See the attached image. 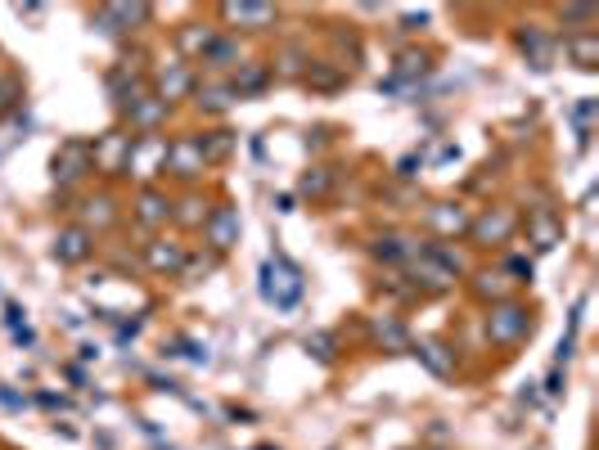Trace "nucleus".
Segmentation results:
<instances>
[{
  "mask_svg": "<svg viewBox=\"0 0 599 450\" xmlns=\"http://www.w3.org/2000/svg\"><path fill=\"white\" fill-rule=\"evenodd\" d=\"M532 333V315L523 311V306H514V302H500L496 311L487 315V338L491 342H500V347H514L518 338H527Z\"/></svg>",
  "mask_w": 599,
  "mask_h": 450,
  "instance_id": "1",
  "label": "nucleus"
},
{
  "mask_svg": "<svg viewBox=\"0 0 599 450\" xmlns=\"http://www.w3.org/2000/svg\"><path fill=\"white\" fill-rule=\"evenodd\" d=\"M203 234H208V243L217 252L235 248V243H239V212H235V207H217V212L203 221Z\"/></svg>",
  "mask_w": 599,
  "mask_h": 450,
  "instance_id": "2",
  "label": "nucleus"
},
{
  "mask_svg": "<svg viewBox=\"0 0 599 450\" xmlns=\"http://www.w3.org/2000/svg\"><path fill=\"white\" fill-rule=\"evenodd\" d=\"M163 171H176V176H199L203 171V149H199V140H176V144H167V158H163Z\"/></svg>",
  "mask_w": 599,
  "mask_h": 450,
  "instance_id": "3",
  "label": "nucleus"
},
{
  "mask_svg": "<svg viewBox=\"0 0 599 450\" xmlns=\"http://www.w3.org/2000/svg\"><path fill=\"white\" fill-rule=\"evenodd\" d=\"M145 261H149V270H158V275H167V270H185V248L181 243H163V239H154V243H145Z\"/></svg>",
  "mask_w": 599,
  "mask_h": 450,
  "instance_id": "4",
  "label": "nucleus"
},
{
  "mask_svg": "<svg viewBox=\"0 0 599 450\" xmlns=\"http://www.w3.org/2000/svg\"><path fill=\"white\" fill-rule=\"evenodd\" d=\"M55 257L59 261H86V257H91V230L68 225V230L55 239Z\"/></svg>",
  "mask_w": 599,
  "mask_h": 450,
  "instance_id": "5",
  "label": "nucleus"
},
{
  "mask_svg": "<svg viewBox=\"0 0 599 450\" xmlns=\"http://www.w3.org/2000/svg\"><path fill=\"white\" fill-rule=\"evenodd\" d=\"M82 171H91V149L86 144H64V153H55V176L77 180Z\"/></svg>",
  "mask_w": 599,
  "mask_h": 450,
  "instance_id": "6",
  "label": "nucleus"
},
{
  "mask_svg": "<svg viewBox=\"0 0 599 450\" xmlns=\"http://www.w3.org/2000/svg\"><path fill=\"white\" fill-rule=\"evenodd\" d=\"M221 14H226L230 23H248V27L275 23V5H221Z\"/></svg>",
  "mask_w": 599,
  "mask_h": 450,
  "instance_id": "7",
  "label": "nucleus"
},
{
  "mask_svg": "<svg viewBox=\"0 0 599 450\" xmlns=\"http://www.w3.org/2000/svg\"><path fill=\"white\" fill-rule=\"evenodd\" d=\"M167 216H172V203H167L158 189H145V194H140V221H145V225H163Z\"/></svg>",
  "mask_w": 599,
  "mask_h": 450,
  "instance_id": "8",
  "label": "nucleus"
},
{
  "mask_svg": "<svg viewBox=\"0 0 599 450\" xmlns=\"http://www.w3.org/2000/svg\"><path fill=\"white\" fill-rule=\"evenodd\" d=\"M415 356L424 360V365L433 369L437 378H446V374H451V369H455V360L446 356V347H442V342H419V347H415Z\"/></svg>",
  "mask_w": 599,
  "mask_h": 450,
  "instance_id": "9",
  "label": "nucleus"
},
{
  "mask_svg": "<svg viewBox=\"0 0 599 450\" xmlns=\"http://www.w3.org/2000/svg\"><path fill=\"white\" fill-rule=\"evenodd\" d=\"M374 257H383V261H410V257H419V248L410 239H379Z\"/></svg>",
  "mask_w": 599,
  "mask_h": 450,
  "instance_id": "10",
  "label": "nucleus"
},
{
  "mask_svg": "<svg viewBox=\"0 0 599 450\" xmlns=\"http://www.w3.org/2000/svg\"><path fill=\"white\" fill-rule=\"evenodd\" d=\"M563 50L577 59V68H595V54H599V36H577V41H568Z\"/></svg>",
  "mask_w": 599,
  "mask_h": 450,
  "instance_id": "11",
  "label": "nucleus"
},
{
  "mask_svg": "<svg viewBox=\"0 0 599 450\" xmlns=\"http://www.w3.org/2000/svg\"><path fill=\"white\" fill-rule=\"evenodd\" d=\"M131 117H136L140 126H154L158 117H167V104L163 99H131Z\"/></svg>",
  "mask_w": 599,
  "mask_h": 450,
  "instance_id": "12",
  "label": "nucleus"
},
{
  "mask_svg": "<svg viewBox=\"0 0 599 450\" xmlns=\"http://www.w3.org/2000/svg\"><path fill=\"white\" fill-rule=\"evenodd\" d=\"M199 104H203V108H212V113H221V108L235 104V90L221 86V81H217V86H203V90H199Z\"/></svg>",
  "mask_w": 599,
  "mask_h": 450,
  "instance_id": "13",
  "label": "nucleus"
},
{
  "mask_svg": "<svg viewBox=\"0 0 599 450\" xmlns=\"http://www.w3.org/2000/svg\"><path fill=\"white\" fill-rule=\"evenodd\" d=\"M190 86H194V81H190V72H185V68H172V72H167V77H163V104H172V99H181Z\"/></svg>",
  "mask_w": 599,
  "mask_h": 450,
  "instance_id": "14",
  "label": "nucleus"
},
{
  "mask_svg": "<svg viewBox=\"0 0 599 450\" xmlns=\"http://www.w3.org/2000/svg\"><path fill=\"white\" fill-rule=\"evenodd\" d=\"M230 144H235V140H230V131H217V135H212V140H199L203 162H208V158H226V153H230Z\"/></svg>",
  "mask_w": 599,
  "mask_h": 450,
  "instance_id": "15",
  "label": "nucleus"
},
{
  "mask_svg": "<svg viewBox=\"0 0 599 450\" xmlns=\"http://www.w3.org/2000/svg\"><path fill=\"white\" fill-rule=\"evenodd\" d=\"M433 221L442 225V230H464V225H469V221H464V212H460V207H455V212H451V203L433 207Z\"/></svg>",
  "mask_w": 599,
  "mask_h": 450,
  "instance_id": "16",
  "label": "nucleus"
},
{
  "mask_svg": "<svg viewBox=\"0 0 599 450\" xmlns=\"http://www.w3.org/2000/svg\"><path fill=\"white\" fill-rule=\"evenodd\" d=\"M509 230H514V216L509 212H496V221H491V216L487 221H478V234H496V239H505Z\"/></svg>",
  "mask_w": 599,
  "mask_h": 450,
  "instance_id": "17",
  "label": "nucleus"
},
{
  "mask_svg": "<svg viewBox=\"0 0 599 450\" xmlns=\"http://www.w3.org/2000/svg\"><path fill=\"white\" fill-rule=\"evenodd\" d=\"M523 50H532V59H536V68H550V45L541 41L536 32H527L523 36Z\"/></svg>",
  "mask_w": 599,
  "mask_h": 450,
  "instance_id": "18",
  "label": "nucleus"
},
{
  "mask_svg": "<svg viewBox=\"0 0 599 450\" xmlns=\"http://www.w3.org/2000/svg\"><path fill=\"white\" fill-rule=\"evenodd\" d=\"M374 333H379V338H388L392 347H406V329H401L397 320H379V324H374Z\"/></svg>",
  "mask_w": 599,
  "mask_h": 450,
  "instance_id": "19",
  "label": "nucleus"
},
{
  "mask_svg": "<svg viewBox=\"0 0 599 450\" xmlns=\"http://www.w3.org/2000/svg\"><path fill=\"white\" fill-rule=\"evenodd\" d=\"M554 239H559V225H554L550 216H541V221H536V248H554Z\"/></svg>",
  "mask_w": 599,
  "mask_h": 450,
  "instance_id": "20",
  "label": "nucleus"
},
{
  "mask_svg": "<svg viewBox=\"0 0 599 450\" xmlns=\"http://www.w3.org/2000/svg\"><path fill=\"white\" fill-rule=\"evenodd\" d=\"M559 18L563 23H590V18H595V5H568V9H559Z\"/></svg>",
  "mask_w": 599,
  "mask_h": 450,
  "instance_id": "21",
  "label": "nucleus"
},
{
  "mask_svg": "<svg viewBox=\"0 0 599 450\" xmlns=\"http://www.w3.org/2000/svg\"><path fill=\"white\" fill-rule=\"evenodd\" d=\"M14 99H19V86H14L10 77H0V113H5V108H14Z\"/></svg>",
  "mask_w": 599,
  "mask_h": 450,
  "instance_id": "22",
  "label": "nucleus"
},
{
  "mask_svg": "<svg viewBox=\"0 0 599 450\" xmlns=\"http://www.w3.org/2000/svg\"><path fill=\"white\" fill-rule=\"evenodd\" d=\"M329 347H334V338H329V333H320V338H316V356H334V351H329Z\"/></svg>",
  "mask_w": 599,
  "mask_h": 450,
  "instance_id": "23",
  "label": "nucleus"
},
{
  "mask_svg": "<svg viewBox=\"0 0 599 450\" xmlns=\"http://www.w3.org/2000/svg\"><path fill=\"white\" fill-rule=\"evenodd\" d=\"M509 270H514V275H527V279H532V261H523V257L509 261Z\"/></svg>",
  "mask_w": 599,
  "mask_h": 450,
  "instance_id": "24",
  "label": "nucleus"
}]
</instances>
